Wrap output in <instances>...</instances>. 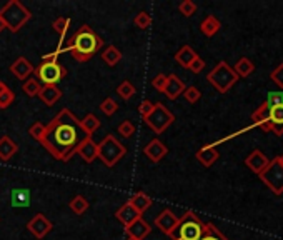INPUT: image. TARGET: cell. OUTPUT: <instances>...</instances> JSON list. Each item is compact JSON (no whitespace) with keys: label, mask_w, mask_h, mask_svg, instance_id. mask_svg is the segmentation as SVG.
I'll return each mask as SVG.
<instances>
[{"label":"cell","mask_w":283,"mask_h":240,"mask_svg":"<svg viewBox=\"0 0 283 240\" xmlns=\"http://www.w3.org/2000/svg\"><path fill=\"white\" fill-rule=\"evenodd\" d=\"M85 132L73 112L62 108L57 115L45 125L40 144L50 155L60 162H69L75 155L77 147L85 140Z\"/></svg>","instance_id":"cell-1"},{"label":"cell","mask_w":283,"mask_h":240,"mask_svg":"<svg viewBox=\"0 0 283 240\" xmlns=\"http://www.w3.org/2000/svg\"><path fill=\"white\" fill-rule=\"evenodd\" d=\"M102 47H104V38L90 25H82L72 35L67 47H62V50L70 52L77 62H88L95 54L100 52Z\"/></svg>","instance_id":"cell-2"},{"label":"cell","mask_w":283,"mask_h":240,"mask_svg":"<svg viewBox=\"0 0 283 240\" xmlns=\"http://www.w3.org/2000/svg\"><path fill=\"white\" fill-rule=\"evenodd\" d=\"M253 127H260L263 132H273L276 137L283 135V104L276 107L260 105L252 113Z\"/></svg>","instance_id":"cell-3"},{"label":"cell","mask_w":283,"mask_h":240,"mask_svg":"<svg viewBox=\"0 0 283 240\" xmlns=\"http://www.w3.org/2000/svg\"><path fill=\"white\" fill-rule=\"evenodd\" d=\"M0 19L4 20L7 30L17 33L32 19V12L24 4L19 2V0H10V2L5 4L2 10H0Z\"/></svg>","instance_id":"cell-4"},{"label":"cell","mask_w":283,"mask_h":240,"mask_svg":"<svg viewBox=\"0 0 283 240\" xmlns=\"http://www.w3.org/2000/svg\"><path fill=\"white\" fill-rule=\"evenodd\" d=\"M203 222L198 219L195 212H185L178 219V224L175 227V230L170 233L172 240H200L203 233Z\"/></svg>","instance_id":"cell-5"},{"label":"cell","mask_w":283,"mask_h":240,"mask_svg":"<svg viewBox=\"0 0 283 240\" xmlns=\"http://www.w3.org/2000/svg\"><path fill=\"white\" fill-rule=\"evenodd\" d=\"M127 155V147L122 145L112 134L105 135L100 144H97V158L104 162L105 167H115Z\"/></svg>","instance_id":"cell-6"},{"label":"cell","mask_w":283,"mask_h":240,"mask_svg":"<svg viewBox=\"0 0 283 240\" xmlns=\"http://www.w3.org/2000/svg\"><path fill=\"white\" fill-rule=\"evenodd\" d=\"M207 80L220 94H226L237 82H239L240 77L235 73L233 67H230L225 60H222L213 67V70L208 72Z\"/></svg>","instance_id":"cell-7"},{"label":"cell","mask_w":283,"mask_h":240,"mask_svg":"<svg viewBox=\"0 0 283 240\" xmlns=\"http://www.w3.org/2000/svg\"><path fill=\"white\" fill-rule=\"evenodd\" d=\"M173 120H175L173 113L170 112L162 102H157V104H154V110L144 118V122L149 125L157 135H160L173 124Z\"/></svg>","instance_id":"cell-8"},{"label":"cell","mask_w":283,"mask_h":240,"mask_svg":"<svg viewBox=\"0 0 283 240\" xmlns=\"http://www.w3.org/2000/svg\"><path fill=\"white\" fill-rule=\"evenodd\" d=\"M258 177L275 195H281L283 193V164L280 157H275L273 160H270L268 167Z\"/></svg>","instance_id":"cell-9"},{"label":"cell","mask_w":283,"mask_h":240,"mask_svg":"<svg viewBox=\"0 0 283 240\" xmlns=\"http://www.w3.org/2000/svg\"><path fill=\"white\" fill-rule=\"evenodd\" d=\"M37 80H40L43 85H57L60 80H64L67 77V68L59 64V62H42L40 65L35 67Z\"/></svg>","instance_id":"cell-10"},{"label":"cell","mask_w":283,"mask_h":240,"mask_svg":"<svg viewBox=\"0 0 283 240\" xmlns=\"http://www.w3.org/2000/svg\"><path fill=\"white\" fill-rule=\"evenodd\" d=\"M52 228H54L52 222H50L43 214H35L27 224V230L37 240H42L47 237L49 233L52 232Z\"/></svg>","instance_id":"cell-11"},{"label":"cell","mask_w":283,"mask_h":240,"mask_svg":"<svg viewBox=\"0 0 283 240\" xmlns=\"http://www.w3.org/2000/svg\"><path fill=\"white\" fill-rule=\"evenodd\" d=\"M154 224H155V227L158 228V230L170 237V233L175 230V227H177V224H178V217L175 215L170 209H165L155 217Z\"/></svg>","instance_id":"cell-12"},{"label":"cell","mask_w":283,"mask_h":240,"mask_svg":"<svg viewBox=\"0 0 283 240\" xmlns=\"http://www.w3.org/2000/svg\"><path fill=\"white\" fill-rule=\"evenodd\" d=\"M168 153V147L163 144L160 139H152L149 144L144 147V155L150 160V162H160L162 158H165Z\"/></svg>","instance_id":"cell-13"},{"label":"cell","mask_w":283,"mask_h":240,"mask_svg":"<svg viewBox=\"0 0 283 240\" xmlns=\"http://www.w3.org/2000/svg\"><path fill=\"white\" fill-rule=\"evenodd\" d=\"M268 164H270V158L265 155L262 150H258V148H255L250 155L245 158V165L257 175L262 174L263 170L268 167Z\"/></svg>","instance_id":"cell-14"},{"label":"cell","mask_w":283,"mask_h":240,"mask_svg":"<svg viewBox=\"0 0 283 240\" xmlns=\"http://www.w3.org/2000/svg\"><path fill=\"white\" fill-rule=\"evenodd\" d=\"M185 89L186 87H185L183 80L178 75H175V73H170V75H167V84L162 94H165V97L170 100H177L178 97L185 92Z\"/></svg>","instance_id":"cell-15"},{"label":"cell","mask_w":283,"mask_h":240,"mask_svg":"<svg viewBox=\"0 0 283 240\" xmlns=\"http://www.w3.org/2000/svg\"><path fill=\"white\" fill-rule=\"evenodd\" d=\"M128 238H133V240H144L149 233L152 232V227L149 222H145L144 219H137L133 222V224H130L127 228H125Z\"/></svg>","instance_id":"cell-16"},{"label":"cell","mask_w":283,"mask_h":240,"mask_svg":"<svg viewBox=\"0 0 283 240\" xmlns=\"http://www.w3.org/2000/svg\"><path fill=\"white\" fill-rule=\"evenodd\" d=\"M77 155H80L85 164H92L97 158V144L92 140V137H85V140L77 147Z\"/></svg>","instance_id":"cell-17"},{"label":"cell","mask_w":283,"mask_h":240,"mask_svg":"<svg viewBox=\"0 0 283 240\" xmlns=\"http://www.w3.org/2000/svg\"><path fill=\"white\" fill-rule=\"evenodd\" d=\"M62 95H64V92H62V90L57 87V85H42L40 92H38L37 97L47 107H52L62 99Z\"/></svg>","instance_id":"cell-18"},{"label":"cell","mask_w":283,"mask_h":240,"mask_svg":"<svg viewBox=\"0 0 283 240\" xmlns=\"http://www.w3.org/2000/svg\"><path fill=\"white\" fill-rule=\"evenodd\" d=\"M35 67H33L30 62H28L25 57H19L12 65H10V72L12 75H15V78L19 80H27L30 73H33Z\"/></svg>","instance_id":"cell-19"},{"label":"cell","mask_w":283,"mask_h":240,"mask_svg":"<svg viewBox=\"0 0 283 240\" xmlns=\"http://www.w3.org/2000/svg\"><path fill=\"white\" fill-rule=\"evenodd\" d=\"M140 217H142V215H140V214L137 212V210H135L128 202L123 204L122 207L115 212V219H117L118 222H120V224H122L123 227H125V228H127L130 224H133V222L137 220V219H140Z\"/></svg>","instance_id":"cell-20"},{"label":"cell","mask_w":283,"mask_h":240,"mask_svg":"<svg viewBox=\"0 0 283 240\" xmlns=\"http://www.w3.org/2000/svg\"><path fill=\"white\" fill-rule=\"evenodd\" d=\"M30 198H32V193L28 188H14L10 192V204H12L14 209L30 207V202H32Z\"/></svg>","instance_id":"cell-21"},{"label":"cell","mask_w":283,"mask_h":240,"mask_svg":"<svg viewBox=\"0 0 283 240\" xmlns=\"http://www.w3.org/2000/svg\"><path fill=\"white\" fill-rule=\"evenodd\" d=\"M195 157H197L198 162L203 165V167H212V165L218 160L220 153L213 145H205L195 153Z\"/></svg>","instance_id":"cell-22"},{"label":"cell","mask_w":283,"mask_h":240,"mask_svg":"<svg viewBox=\"0 0 283 240\" xmlns=\"http://www.w3.org/2000/svg\"><path fill=\"white\" fill-rule=\"evenodd\" d=\"M127 202L132 205V207L137 210L140 215L144 212H147V210L152 207V198L147 195L145 192H137L135 195L130 197V200H127Z\"/></svg>","instance_id":"cell-23"},{"label":"cell","mask_w":283,"mask_h":240,"mask_svg":"<svg viewBox=\"0 0 283 240\" xmlns=\"http://www.w3.org/2000/svg\"><path fill=\"white\" fill-rule=\"evenodd\" d=\"M17 150H19V145L9 135H4L0 139V160H4V162L10 160L17 153Z\"/></svg>","instance_id":"cell-24"},{"label":"cell","mask_w":283,"mask_h":240,"mask_svg":"<svg viewBox=\"0 0 283 240\" xmlns=\"http://www.w3.org/2000/svg\"><path fill=\"white\" fill-rule=\"evenodd\" d=\"M220 28H222V24H220V20L215 15H207L200 24V32L205 37H213Z\"/></svg>","instance_id":"cell-25"},{"label":"cell","mask_w":283,"mask_h":240,"mask_svg":"<svg viewBox=\"0 0 283 240\" xmlns=\"http://www.w3.org/2000/svg\"><path fill=\"white\" fill-rule=\"evenodd\" d=\"M197 57H198V54L190 47V45H183V47L175 54V62L182 65L183 68H188V65L197 59Z\"/></svg>","instance_id":"cell-26"},{"label":"cell","mask_w":283,"mask_h":240,"mask_svg":"<svg viewBox=\"0 0 283 240\" xmlns=\"http://www.w3.org/2000/svg\"><path fill=\"white\" fill-rule=\"evenodd\" d=\"M80 125L83 129V132L87 137H92L97 130L100 129V118L95 115V113H87L82 120H80Z\"/></svg>","instance_id":"cell-27"},{"label":"cell","mask_w":283,"mask_h":240,"mask_svg":"<svg viewBox=\"0 0 283 240\" xmlns=\"http://www.w3.org/2000/svg\"><path fill=\"white\" fill-rule=\"evenodd\" d=\"M100 55H102V60H104L109 67H115L118 62L122 60V52L115 47V45H109Z\"/></svg>","instance_id":"cell-28"},{"label":"cell","mask_w":283,"mask_h":240,"mask_svg":"<svg viewBox=\"0 0 283 240\" xmlns=\"http://www.w3.org/2000/svg\"><path fill=\"white\" fill-rule=\"evenodd\" d=\"M14 100H15L14 90L10 89L5 82H2V80H0V108H2V110L9 108L10 105L14 104Z\"/></svg>","instance_id":"cell-29"},{"label":"cell","mask_w":283,"mask_h":240,"mask_svg":"<svg viewBox=\"0 0 283 240\" xmlns=\"http://www.w3.org/2000/svg\"><path fill=\"white\" fill-rule=\"evenodd\" d=\"M200 240H230V238L226 237L222 230H218L213 224L207 222V224L203 225V233H202Z\"/></svg>","instance_id":"cell-30"},{"label":"cell","mask_w":283,"mask_h":240,"mask_svg":"<svg viewBox=\"0 0 283 240\" xmlns=\"http://www.w3.org/2000/svg\"><path fill=\"white\" fill-rule=\"evenodd\" d=\"M235 73L239 77H248V75H252V73L255 72V64L253 62L248 59V57H242V59L237 62V65H235Z\"/></svg>","instance_id":"cell-31"},{"label":"cell","mask_w":283,"mask_h":240,"mask_svg":"<svg viewBox=\"0 0 283 240\" xmlns=\"http://www.w3.org/2000/svg\"><path fill=\"white\" fill-rule=\"evenodd\" d=\"M88 207H90L88 200L83 195H75L70 200V210L75 215H83L88 210Z\"/></svg>","instance_id":"cell-32"},{"label":"cell","mask_w":283,"mask_h":240,"mask_svg":"<svg viewBox=\"0 0 283 240\" xmlns=\"http://www.w3.org/2000/svg\"><path fill=\"white\" fill-rule=\"evenodd\" d=\"M117 94L122 100H130L135 94H137V90H135V85L130 82V80H123V82L117 87Z\"/></svg>","instance_id":"cell-33"},{"label":"cell","mask_w":283,"mask_h":240,"mask_svg":"<svg viewBox=\"0 0 283 240\" xmlns=\"http://www.w3.org/2000/svg\"><path fill=\"white\" fill-rule=\"evenodd\" d=\"M40 89H42V85L37 78H28L24 82V85H22V90H24V94L27 97H37L38 92H40Z\"/></svg>","instance_id":"cell-34"},{"label":"cell","mask_w":283,"mask_h":240,"mask_svg":"<svg viewBox=\"0 0 283 240\" xmlns=\"http://www.w3.org/2000/svg\"><path fill=\"white\" fill-rule=\"evenodd\" d=\"M69 27H70V19H67V17H59V19H55L52 22L54 32L59 33L62 38L65 37V33H67V30H69Z\"/></svg>","instance_id":"cell-35"},{"label":"cell","mask_w":283,"mask_h":240,"mask_svg":"<svg viewBox=\"0 0 283 240\" xmlns=\"http://www.w3.org/2000/svg\"><path fill=\"white\" fill-rule=\"evenodd\" d=\"M99 108H100V112L105 113L107 117H112L113 113H115V112L118 110V104L112 99V97H107V99L100 104Z\"/></svg>","instance_id":"cell-36"},{"label":"cell","mask_w":283,"mask_h":240,"mask_svg":"<svg viewBox=\"0 0 283 240\" xmlns=\"http://www.w3.org/2000/svg\"><path fill=\"white\" fill-rule=\"evenodd\" d=\"M133 24H135V27L142 28V30H144V28H149L152 25V15L149 12H145V10H142V12L135 15Z\"/></svg>","instance_id":"cell-37"},{"label":"cell","mask_w":283,"mask_h":240,"mask_svg":"<svg viewBox=\"0 0 283 240\" xmlns=\"http://www.w3.org/2000/svg\"><path fill=\"white\" fill-rule=\"evenodd\" d=\"M182 95H183V99L188 102V104H197V102L202 99V92L195 87V85H190V87H186L185 92Z\"/></svg>","instance_id":"cell-38"},{"label":"cell","mask_w":283,"mask_h":240,"mask_svg":"<svg viewBox=\"0 0 283 240\" xmlns=\"http://www.w3.org/2000/svg\"><path fill=\"white\" fill-rule=\"evenodd\" d=\"M267 107H276V105H281L283 104V90H271L268 92L267 100L263 102Z\"/></svg>","instance_id":"cell-39"},{"label":"cell","mask_w":283,"mask_h":240,"mask_svg":"<svg viewBox=\"0 0 283 240\" xmlns=\"http://www.w3.org/2000/svg\"><path fill=\"white\" fill-rule=\"evenodd\" d=\"M178 12L183 17H192L197 12V4L192 2V0H183V2L178 5Z\"/></svg>","instance_id":"cell-40"},{"label":"cell","mask_w":283,"mask_h":240,"mask_svg":"<svg viewBox=\"0 0 283 240\" xmlns=\"http://www.w3.org/2000/svg\"><path fill=\"white\" fill-rule=\"evenodd\" d=\"M117 130H118V134H120L122 137L130 139V137L135 134V125L130 122V120H125V122H122L120 125H118Z\"/></svg>","instance_id":"cell-41"},{"label":"cell","mask_w":283,"mask_h":240,"mask_svg":"<svg viewBox=\"0 0 283 240\" xmlns=\"http://www.w3.org/2000/svg\"><path fill=\"white\" fill-rule=\"evenodd\" d=\"M45 132V125L42 122H35L30 125V129H28V134H30L32 139H35L37 142L42 140V135Z\"/></svg>","instance_id":"cell-42"},{"label":"cell","mask_w":283,"mask_h":240,"mask_svg":"<svg viewBox=\"0 0 283 240\" xmlns=\"http://www.w3.org/2000/svg\"><path fill=\"white\" fill-rule=\"evenodd\" d=\"M270 78H271V82L276 84L283 90V64L275 67V70L270 73Z\"/></svg>","instance_id":"cell-43"},{"label":"cell","mask_w":283,"mask_h":240,"mask_svg":"<svg viewBox=\"0 0 283 240\" xmlns=\"http://www.w3.org/2000/svg\"><path fill=\"white\" fill-rule=\"evenodd\" d=\"M152 110H154V102H150L149 99H145V100H142V102H140V105H138V112H140L142 118H145Z\"/></svg>","instance_id":"cell-44"},{"label":"cell","mask_w":283,"mask_h":240,"mask_svg":"<svg viewBox=\"0 0 283 240\" xmlns=\"http://www.w3.org/2000/svg\"><path fill=\"white\" fill-rule=\"evenodd\" d=\"M165 84H167V75H165V73H158V75L152 80V85H154V89L158 90V92H163Z\"/></svg>","instance_id":"cell-45"},{"label":"cell","mask_w":283,"mask_h":240,"mask_svg":"<svg viewBox=\"0 0 283 240\" xmlns=\"http://www.w3.org/2000/svg\"><path fill=\"white\" fill-rule=\"evenodd\" d=\"M203 68H205V60H203L202 57H197V59L188 65V70L194 73H200Z\"/></svg>","instance_id":"cell-46"},{"label":"cell","mask_w":283,"mask_h":240,"mask_svg":"<svg viewBox=\"0 0 283 240\" xmlns=\"http://www.w3.org/2000/svg\"><path fill=\"white\" fill-rule=\"evenodd\" d=\"M5 28H7V27H5V24H4V20H2V19H0V33H2V32L5 30Z\"/></svg>","instance_id":"cell-47"},{"label":"cell","mask_w":283,"mask_h":240,"mask_svg":"<svg viewBox=\"0 0 283 240\" xmlns=\"http://www.w3.org/2000/svg\"><path fill=\"white\" fill-rule=\"evenodd\" d=\"M128 240H133V238H128Z\"/></svg>","instance_id":"cell-48"}]
</instances>
